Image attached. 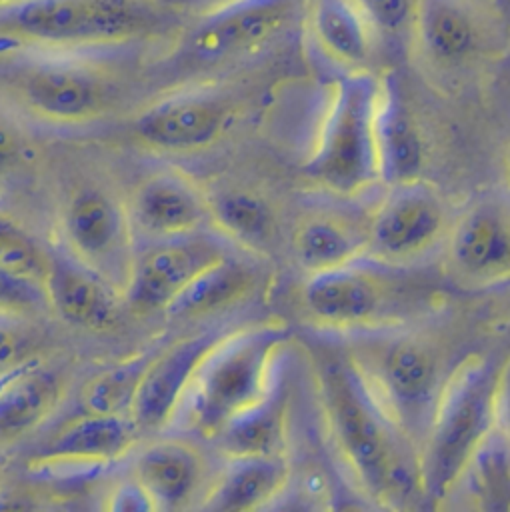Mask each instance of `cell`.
Returning <instances> with one entry per match:
<instances>
[{
	"label": "cell",
	"mask_w": 510,
	"mask_h": 512,
	"mask_svg": "<svg viewBox=\"0 0 510 512\" xmlns=\"http://www.w3.org/2000/svg\"><path fill=\"white\" fill-rule=\"evenodd\" d=\"M328 432L364 494L382 506L422 500L420 448L376 398L340 338H302Z\"/></svg>",
	"instance_id": "6da1fadb"
},
{
	"label": "cell",
	"mask_w": 510,
	"mask_h": 512,
	"mask_svg": "<svg viewBox=\"0 0 510 512\" xmlns=\"http://www.w3.org/2000/svg\"><path fill=\"white\" fill-rule=\"evenodd\" d=\"M336 336L382 406L420 448L452 372L440 344L390 324Z\"/></svg>",
	"instance_id": "7a4b0ae2"
},
{
	"label": "cell",
	"mask_w": 510,
	"mask_h": 512,
	"mask_svg": "<svg viewBox=\"0 0 510 512\" xmlns=\"http://www.w3.org/2000/svg\"><path fill=\"white\" fill-rule=\"evenodd\" d=\"M292 338V328L280 322L226 332L200 364L180 408L186 426L214 440L232 416L266 394Z\"/></svg>",
	"instance_id": "3957f363"
},
{
	"label": "cell",
	"mask_w": 510,
	"mask_h": 512,
	"mask_svg": "<svg viewBox=\"0 0 510 512\" xmlns=\"http://www.w3.org/2000/svg\"><path fill=\"white\" fill-rule=\"evenodd\" d=\"M502 366L488 356H470L448 376L420 444L422 504L450 498L468 458L496 424V390Z\"/></svg>",
	"instance_id": "277c9868"
},
{
	"label": "cell",
	"mask_w": 510,
	"mask_h": 512,
	"mask_svg": "<svg viewBox=\"0 0 510 512\" xmlns=\"http://www.w3.org/2000/svg\"><path fill=\"white\" fill-rule=\"evenodd\" d=\"M380 78L346 70L332 80L320 130L302 172L324 190L356 196L378 182L376 112Z\"/></svg>",
	"instance_id": "5b68a950"
},
{
	"label": "cell",
	"mask_w": 510,
	"mask_h": 512,
	"mask_svg": "<svg viewBox=\"0 0 510 512\" xmlns=\"http://www.w3.org/2000/svg\"><path fill=\"white\" fill-rule=\"evenodd\" d=\"M152 20L142 0H20L0 8V38L50 50L114 46Z\"/></svg>",
	"instance_id": "8992f818"
},
{
	"label": "cell",
	"mask_w": 510,
	"mask_h": 512,
	"mask_svg": "<svg viewBox=\"0 0 510 512\" xmlns=\"http://www.w3.org/2000/svg\"><path fill=\"white\" fill-rule=\"evenodd\" d=\"M408 266H392L370 256L308 274L300 302L316 330L354 332L388 326L414 300Z\"/></svg>",
	"instance_id": "52a82bcc"
},
{
	"label": "cell",
	"mask_w": 510,
	"mask_h": 512,
	"mask_svg": "<svg viewBox=\"0 0 510 512\" xmlns=\"http://www.w3.org/2000/svg\"><path fill=\"white\" fill-rule=\"evenodd\" d=\"M450 222L448 206L434 186L420 178L392 184L368 214L366 256L410 266L446 240Z\"/></svg>",
	"instance_id": "ba28073f"
},
{
	"label": "cell",
	"mask_w": 510,
	"mask_h": 512,
	"mask_svg": "<svg viewBox=\"0 0 510 512\" xmlns=\"http://www.w3.org/2000/svg\"><path fill=\"white\" fill-rule=\"evenodd\" d=\"M228 252H232L230 240L206 230L154 240L132 256L124 286L130 308L140 314L164 312L204 268Z\"/></svg>",
	"instance_id": "9c48e42d"
},
{
	"label": "cell",
	"mask_w": 510,
	"mask_h": 512,
	"mask_svg": "<svg viewBox=\"0 0 510 512\" xmlns=\"http://www.w3.org/2000/svg\"><path fill=\"white\" fill-rule=\"evenodd\" d=\"M16 92L36 116L50 122L76 124L106 112L112 84L102 70L82 60L46 58L18 74Z\"/></svg>",
	"instance_id": "30bf717a"
},
{
	"label": "cell",
	"mask_w": 510,
	"mask_h": 512,
	"mask_svg": "<svg viewBox=\"0 0 510 512\" xmlns=\"http://www.w3.org/2000/svg\"><path fill=\"white\" fill-rule=\"evenodd\" d=\"M298 0H222L212 4L186 38V52L202 64L248 54L278 36Z\"/></svg>",
	"instance_id": "8fae6325"
},
{
	"label": "cell",
	"mask_w": 510,
	"mask_h": 512,
	"mask_svg": "<svg viewBox=\"0 0 510 512\" xmlns=\"http://www.w3.org/2000/svg\"><path fill=\"white\" fill-rule=\"evenodd\" d=\"M64 236L78 260L108 282L126 286L132 264L130 222L114 196L94 186L78 190L64 210Z\"/></svg>",
	"instance_id": "7c38bea8"
},
{
	"label": "cell",
	"mask_w": 510,
	"mask_h": 512,
	"mask_svg": "<svg viewBox=\"0 0 510 512\" xmlns=\"http://www.w3.org/2000/svg\"><path fill=\"white\" fill-rule=\"evenodd\" d=\"M224 334L216 328L202 330L150 358L130 410L136 430L158 432L178 418L200 364Z\"/></svg>",
	"instance_id": "4fadbf2b"
},
{
	"label": "cell",
	"mask_w": 510,
	"mask_h": 512,
	"mask_svg": "<svg viewBox=\"0 0 510 512\" xmlns=\"http://www.w3.org/2000/svg\"><path fill=\"white\" fill-rule=\"evenodd\" d=\"M446 256L454 274L486 284L510 278V208L498 200H480L450 222Z\"/></svg>",
	"instance_id": "5bb4252c"
},
{
	"label": "cell",
	"mask_w": 510,
	"mask_h": 512,
	"mask_svg": "<svg viewBox=\"0 0 510 512\" xmlns=\"http://www.w3.org/2000/svg\"><path fill=\"white\" fill-rule=\"evenodd\" d=\"M232 116L230 102L216 92H184L146 108L134 124L136 136L164 152H194L214 144Z\"/></svg>",
	"instance_id": "9a60e30c"
},
{
	"label": "cell",
	"mask_w": 510,
	"mask_h": 512,
	"mask_svg": "<svg viewBox=\"0 0 510 512\" xmlns=\"http://www.w3.org/2000/svg\"><path fill=\"white\" fill-rule=\"evenodd\" d=\"M48 306L72 326L106 330L118 318V300L112 284L74 254L50 252L44 280Z\"/></svg>",
	"instance_id": "2e32d148"
},
{
	"label": "cell",
	"mask_w": 510,
	"mask_h": 512,
	"mask_svg": "<svg viewBox=\"0 0 510 512\" xmlns=\"http://www.w3.org/2000/svg\"><path fill=\"white\" fill-rule=\"evenodd\" d=\"M136 228L152 240H166L204 230L210 202L184 176L162 172L140 184L132 202Z\"/></svg>",
	"instance_id": "e0dca14e"
},
{
	"label": "cell",
	"mask_w": 510,
	"mask_h": 512,
	"mask_svg": "<svg viewBox=\"0 0 510 512\" xmlns=\"http://www.w3.org/2000/svg\"><path fill=\"white\" fill-rule=\"evenodd\" d=\"M368 250V214L344 208L306 212L292 230V254L306 274L348 264Z\"/></svg>",
	"instance_id": "ac0fdd59"
},
{
	"label": "cell",
	"mask_w": 510,
	"mask_h": 512,
	"mask_svg": "<svg viewBox=\"0 0 510 512\" xmlns=\"http://www.w3.org/2000/svg\"><path fill=\"white\" fill-rule=\"evenodd\" d=\"M288 482L290 464L284 452L230 456L200 508L212 512L262 510L282 496Z\"/></svg>",
	"instance_id": "d6986e66"
},
{
	"label": "cell",
	"mask_w": 510,
	"mask_h": 512,
	"mask_svg": "<svg viewBox=\"0 0 510 512\" xmlns=\"http://www.w3.org/2000/svg\"><path fill=\"white\" fill-rule=\"evenodd\" d=\"M206 474L202 454L184 440H160L138 454L134 480L154 510H180L200 490Z\"/></svg>",
	"instance_id": "ffe728a7"
},
{
	"label": "cell",
	"mask_w": 510,
	"mask_h": 512,
	"mask_svg": "<svg viewBox=\"0 0 510 512\" xmlns=\"http://www.w3.org/2000/svg\"><path fill=\"white\" fill-rule=\"evenodd\" d=\"M376 162L378 180L388 186L420 178L424 166V140L398 84L392 78L380 80Z\"/></svg>",
	"instance_id": "44dd1931"
},
{
	"label": "cell",
	"mask_w": 510,
	"mask_h": 512,
	"mask_svg": "<svg viewBox=\"0 0 510 512\" xmlns=\"http://www.w3.org/2000/svg\"><path fill=\"white\" fill-rule=\"evenodd\" d=\"M290 408V382L284 360L266 390V394L232 416L214 436L222 454L250 456V454H282L286 446V426Z\"/></svg>",
	"instance_id": "7402d4cb"
},
{
	"label": "cell",
	"mask_w": 510,
	"mask_h": 512,
	"mask_svg": "<svg viewBox=\"0 0 510 512\" xmlns=\"http://www.w3.org/2000/svg\"><path fill=\"white\" fill-rule=\"evenodd\" d=\"M410 34L434 66H458L480 44V28L462 0H416Z\"/></svg>",
	"instance_id": "603a6c76"
},
{
	"label": "cell",
	"mask_w": 510,
	"mask_h": 512,
	"mask_svg": "<svg viewBox=\"0 0 510 512\" xmlns=\"http://www.w3.org/2000/svg\"><path fill=\"white\" fill-rule=\"evenodd\" d=\"M260 268L254 260L228 252L204 268L164 310L172 320L212 316L242 302L258 286Z\"/></svg>",
	"instance_id": "cb8c5ba5"
},
{
	"label": "cell",
	"mask_w": 510,
	"mask_h": 512,
	"mask_svg": "<svg viewBox=\"0 0 510 512\" xmlns=\"http://www.w3.org/2000/svg\"><path fill=\"white\" fill-rule=\"evenodd\" d=\"M132 422L114 414H84L66 424L38 460L42 464L98 466L120 458L134 440Z\"/></svg>",
	"instance_id": "d4e9b609"
},
{
	"label": "cell",
	"mask_w": 510,
	"mask_h": 512,
	"mask_svg": "<svg viewBox=\"0 0 510 512\" xmlns=\"http://www.w3.org/2000/svg\"><path fill=\"white\" fill-rule=\"evenodd\" d=\"M306 28L316 48L346 70H360L372 52L374 32L352 0H308Z\"/></svg>",
	"instance_id": "484cf974"
},
{
	"label": "cell",
	"mask_w": 510,
	"mask_h": 512,
	"mask_svg": "<svg viewBox=\"0 0 510 512\" xmlns=\"http://www.w3.org/2000/svg\"><path fill=\"white\" fill-rule=\"evenodd\" d=\"M58 372L28 362L0 378V442H12L38 428L58 406Z\"/></svg>",
	"instance_id": "4316f807"
},
{
	"label": "cell",
	"mask_w": 510,
	"mask_h": 512,
	"mask_svg": "<svg viewBox=\"0 0 510 512\" xmlns=\"http://www.w3.org/2000/svg\"><path fill=\"white\" fill-rule=\"evenodd\" d=\"M454 492L472 510L510 512V436L498 424L488 430L468 458Z\"/></svg>",
	"instance_id": "83f0119b"
},
{
	"label": "cell",
	"mask_w": 510,
	"mask_h": 512,
	"mask_svg": "<svg viewBox=\"0 0 510 512\" xmlns=\"http://www.w3.org/2000/svg\"><path fill=\"white\" fill-rule=\"evenodd\" d=\"M154 354H138L90 376L80 390V406L86 414L126 416L132 410L140 380Z\"/></svg>",
	"instance_id": "f1b7e54d"
},
{
	"label": "cell",
	"mask_w": 510,
	"mask_h": 512,
	"mask_svg": "<svg viewBox=\"0 0 510 512\" xmlns=\"http://www.w3.org/2000/svg\"><path fill=\"white\" fill-rule=\"evenodd\" d=\"M210 218L220 226L224 236L232 242L256 248L272 234V210L268 202L246 190L222 192L210 202Z\"/></svg>",
	"instance_id": "f546056e"
},
{
	"label": "cell",
	"mask_w": 510,
	"mask_h": 512,
	"mask_svg": "<svg viewBox=\"0 0 510 512\" xmlns=\"http://www.w3.org/2000/svg\"><path fill=\"white\" fill-rule=\"evenodd\" d=\"M50 252L20 224L0 214V270L44 288Z\"/></svg>",
	"instance_id": "4dcf8cb0"
},
{
	"label": "cell",
	"mask_w": 510,
	"mask_h": 512,
	"mask_svg": "<svg viewBox=\"0 0 510 512\" xmlns=\"http://www.w3.org/2000/svg\"><path fill=\"white\" fill-rule=\"evenodd\" d=\"M48 308L42 286L0 270V316L30 318Z\"/></svg>",
	"instance_id": "1f68e13d"
},
{
	"label": "cell",
	"mask_w": 510,
	"mask_h": 512,
	"mask_svg": "<svg viewBox=\"0 0 510 512\" xmlns=\"http://www.w3.org/2000/svg\"><path fill=\"white\" fill-rule=\"evenodd\" d=\"M374 34L398 36L410 32L416 0H352Z\"/></svg>",
	"instance_id": "d6a6232c"
},
{
	"label": "cell",
	"mask_w": 510,
	"mask_h": 512,
	"mask_svg": "<svg viewBox=\"0 0 510 512\" xmlns=\"http://www.w3.org/2000/svg\"><path fill=\"white\" fill-rule=\"evenodd\" d=\"M36 338L20 318L0 316V378L32 362Z\"/></svg>",
	"instance_id": "836d02e7"
},
{
	"label": "cell",
	"mask_w": 510,
	"mask_h": 512,
	"mask_svg": "<svg viewBox=\"0 0 510 512\" xmlns=\"http://www.w3.org/2000/svg\"><path fill=\"white\" fill-rule=\"evenodd\" d=\"M24 136L18 126L0 114V168L16 164L24 156Z\"/></svg>",
	"instance_id": "e575fe53"
},
{
	"label": "cell",
	"mask_w": 510,
	"mask_h": 512,
	"mask_svg": "<svg viewBox=\"0 0 510 512\" xmlns=\"http://www.w3.org/2000/svg\"><path fill=\"white\" fill-rule=\"evenodd\" d=\"M110 508L112 510H154L152 502L148 500L146 492L140 488L136 480L116 488V492L112 494Z\"/></svg>",
	"instance_id": "d590c367"
},
{
	"label": "cell",
	"mask_w": 510,
	"mask_h": 512,
	"mask_svg": "<svg viewBox=\"0 0 510 512\" xmlns=\"http://www.w3.org/2000/svg\"><path fill=\"white\" fill-rule=\"evenodd\" d=\"M496 424L510 436V360L502 366L496 390Z\"/></svg>",
	"instance_id": "8d00e7d4"
},
{
	"label": "cell",
	"mask_w": 510,
	"mask_h": 512,
	"mask_svg": "<svg viewBox=\"0 0 510 512\" xmlns=\"http://www.w3.org/2000/svg\"><path fill=\"white\" fill-rule=\"evenodd\" d=\"M504 174H506V180H508V184H510V144H508V148H506V154H504Z\"/></svg>",
	"instance_id": "74e56055"
},
{
	"label": "cell",
	"mask_w": 510,
	"mask_h": 512,
	"mask_svg": "<svg viewBox=\"0 0 510 512\" xmlns=\"http://www.w3.org/2000/svg\"><path fill=\"white\" fill-rule=\"evenodd\" d=\"M14 2H20V0H0V8H4V6H10V4H14Z\"/></svg>",
	"instance_id": "f35d334b"
},
{
	"label": "cell",
	"mask_w": 510,
	"mask_h": 512,
	"mask_svg": "<svg viewBox=\"0 0 510 512\" xmlns=\"http://www.w3.org/2000/svg\"><path fill=\"white\" fill-rule=\"evenodd\" d=\"M216 2H222V0H214V4H216Z\"/></svg>",
	"instance_id": "ab89813d"
}]
</instances>
